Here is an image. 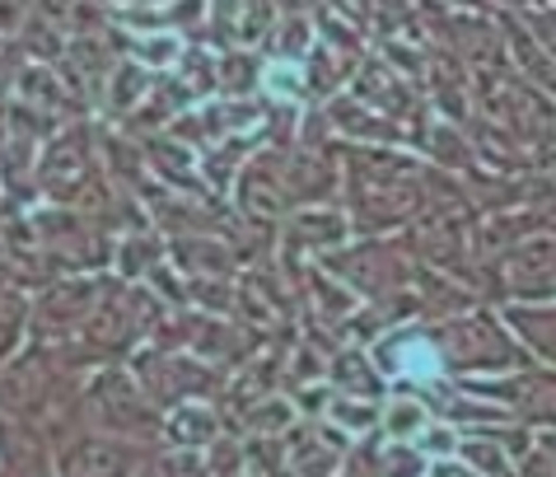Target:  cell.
<instances>
[{"mask_svg": "<svg viewBox=\"0 0 556 477\" xmlns=\"http://www.w3.org/2000/svg\"><path fill=\"white\" fill-rule=\"evenodd\" d=\"M421 426H426L421 403H407V398H397V403H389V430H393V440H412Z\"/></svg>", "mask_w": 556, "mask_h": 477, "instance_id": "obj_1", "label": "cell"}, {"mask_svg": "<svg viewBox=\"0 0 556 477\" xmlns=\"http://www.w3.org/2000/svg\"><path fill=\"white\" fill-rule=\"evenodd\" d=\"M267 80H271V89H276V95H290V99L300 95V85H295L300 75H295V71H281V66H271V71H267Z\"/></svg>", "mask_w": 556, "mask_h": 477, "instance_id": "obj_2", "label": "cell"}]
</instances>
